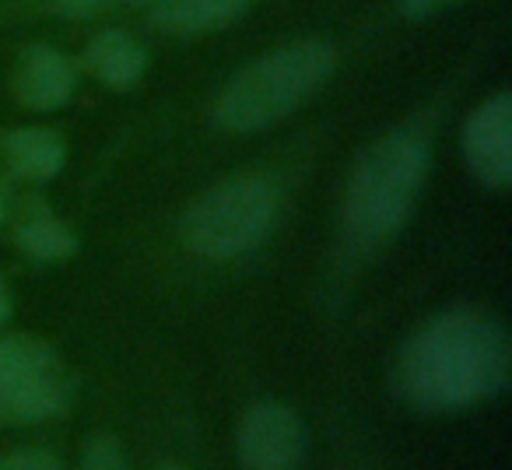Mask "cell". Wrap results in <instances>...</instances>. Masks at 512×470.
I'll return each instance as SVG.
<instances>
[{"label":"cell","mask_w":512,"mask_h":470,"mask_svg":"<svg viewBox=\"0 0 512 470\" xmlns=\"http://www.w3.org/2000/svg\"><path fill=\"white\" fill-rule=\"evenodd\" d=\"M509 337L491 313L456 306L407 337L393 365V386L418 411H456L491 400L509 386Z\"/></svg>","instance_id":"obj_1"},{"label":"cell","mask_w":512,"mask_h":470,"mask_svg":"<svg viewBox=\"0 0 512 470\" xmlns=\"http://www.w3.org/2000/svg\"><path fill=\"white\" fill-rule=\"evenodd\" d=\"M432 165L425 127H397L362 151L344 193V239L355 253H376L407 225Z\"/></svg>","instance_id":"obj_2"},{"label":"cell","mask_w":512,"mask_h":470,"mask_svg":"<svg viewBox=\"0 0 512 470\" xmlns=\"http://www.w3.org/2000/svg\"><path fill=\"white\" fill-rule=\"evenodd\" d=\"M337 53L323 39H299L239 71L214 102V123L232 134H253L285 120L334 74Z\"/></svg>","instance_id":"obj_3"},{"label":"cell","mask_w":512,"mask_h":470,"mask_svg":"<svg viewBox=\"0 0 512 470\" xmlns=\"http://www.w3.org/2000/svg\"><path fill=\"white\" fill-rule=\"evenodd\" d=\"M281 193L271 176H235L200 193L183 214L179 235L204 260L253 253L278 221Z\"/></svg>","instance_id":"obj_4"},{"label":"cell","mask_w":512,"mask_h":470,"mask_svg":"<svg viewBox=\"0 0 512 470\" xmlns=\"http://www.w3.org/2000/svg\"><path fill=\"white\" fill-rule=\"evenodd\" d=\"M74 376L46 341L0 337V425H36L71 407Z\"/></svg>","instance_id":"obj_5"},{"label":"cell","mask_w":512,"mask_h":470,"mask_svg":"<svg viewBox=\"0 0 512 470\" xmlns=\"http://www.w3.org/2000/svg\"><path fill=\"white\" fill-rule=\"evenodd\" d=\"M239 463L249 470H288L306 460V425L292 407L260 400L246 411L235 435Z\"/></svg>","instance_id":"obj_6"},{"label":"cell","mask_w":512,"mask_h":470,"mask_svg":"<svg viewBox=\"0 0 512 470\" xmlns=\"http://www.w3.org/2000/svg\"><path fill=\"white\" fill-rule=\"evenodd\" d=\"M463 155L474 176L491 190H505L512 183V99L509 92H495L484 99L463 127Z\"/></svg>","instance_id":"obj_7"},{"label":"cell","mask_w":512,"mask_h":470,"mask_svg":"<svg viewBox=\"0 0 512 470\" xmlns=\"http://www.w3.org/2000/svg\"><path fill=\"white\" fill-rule=\"evenodd\" d=\"M78 71L53 46H29L18 60L15 99L32 113H57L74 99Z\"/></svg>","instance_id":"obj_8"},{"label":"cell","mask_w":512,"mask_h":470,"mask_svg":"<svg viewBox=\"0 0 512 470\" xmlns=\"http://www.w3.org/2000/svg\"><path fill=\"white\" fill-rule=\"evenodd\" d=\"M253 4L256 0H148V18L172 36H200L232 25Z\"/></svg>","instance_id":"obj_9"},{"label":"cell","mask_w":512,"mask_h":470,"mask_svg":"<svg viewBox=\"0 0 512 470\" xmlns=\"http://www.w3.org/2000/svg\"><path fill=\"white\" fill-rule=\"evenodd\" d=\"M0 151L8 158V169L29 183H50L67 162L64 141L46 127H18L0 134Z\"/></svg>","instance_id":"obj_10"},{"label":"cell","mask_w":512,"mask_h":470,"mask_svg":"<svg viewBox=\"0 0 512 470\" xmlns=\"http://www.w3.org/2000/svg\"><path fill=\"white\" fill-rule=\"evenodd\" d=\"M85 67L102 85L123 92V88H134L141 81L144 67H148V50L130 32L106 29L85 46Z\"/></svg>","instance_id":"obj_11"},{"label":"cell","mask_w":512,"mask_h":470,"mask_svg":"<svg viewBox=\"0 0 512 470\" xmlns=\"http://www.w3.org/2000/svg\"><path fill=\"white\" fill-rule=\"evenodd\" d=\"M15 239H18V250H22L29 260H39V264H53V260H67L78 253L74 232L57 218V214L46 211L43 200H36V207L25 214Z\"/></svg>","instance_id":"obj_12"},{"label":"cell","mask_w":512,"mask_h":470,"mask_svg":"<svg viewBox=\"0 0 512 470\" xmlns=\"http://www.w3.org/2000/svg\"><path fill=\"white\" fill-rule=\"evenodd\" d=\"M127 463L123 456V446L116 435L102 432V435H92V439L81 446V467H92V470H116Z\"/></svg>","instance_id":"obj_13"},{"label":"cell","mask_w":512,"mask_h":470,"mask_svg":"<svg viewBox=\"0 0 512 470\" xmlns=\"http://www.w3.org/2000/svg\"><path fill=\"white\" fill-rule=\"evenodd\" d=\"M123 4H137V0H46V11L57 18H95L106 15L113 8H123Z\"/></svg>","instance_id":"obj_14"},{"label":"cell","mask_w":512,"mask_h":470,"mask_svg":"<svg viewBox=\"0 0 512 470\" xmlns=\"http://www.w3.org/2000/svg\"><path fill=\"white\" fill-rule=\"evenodd\" d=\"M0 467L4 470H53V467H60V460L43 446H18L0 456Z\"/></svg>","instance_id":"obj_15"},{"label":"cell","mask_w":512,"mask_h":470,"mask_svg":"<svg viewBox=\"0 0 512 470\" xmlns=\"http://www.w3.org/2000/svg\"><path fill=\"white\" fill-rule=\"evenodd\" d=\"M446 4H453V0H400L397 8L404 18H428L435 15V11H442Z\"/></svg>","instance_id":"obj_16"},{"label":"cell","mask_w":512,"mask_h":470,"mask_svg":"<svg viewBox=\"0 0 512 470\" xmlns=\"http://www.w3.org/2000/svg\"><path fill=\"white\" fill-rule=\"evenodd\" d=\"M11 313H15V302H11V292L4 288V281H0V323H8Z\"/></svg>","instance_id":"obj_17"},{"label":"cell","mask_w":512,"mask_h":470,"mask_svg":"<svg viewBox=\"0 0 512 470\" xmlns=\"http://www.w3.org/2000/svg\"><path fill=\"white\" fill-rule=\"evenodd\" d=\"M8 218V190H4V179H0V225Z\"/></svg>","instance_id":"obj_18"}]
</instances>
